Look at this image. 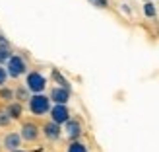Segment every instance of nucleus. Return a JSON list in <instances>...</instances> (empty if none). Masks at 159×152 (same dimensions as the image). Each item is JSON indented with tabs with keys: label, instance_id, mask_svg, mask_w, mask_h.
<instances>
[{
	"label": "nucleus",
	"instance_id": "nucleus-1",
	"mask_svg": "<svg viewBox=\"0 0 159 152\" xmlns=\"http://www.w3.org/2000/svg\"><path fill=\"white\" fill-rule=\"evenodd\" d=\"M27 107H29V113L31 115L45 117V115H49L52 103L49 100V96H45V94H33L29 98V101H27Z\"/></svg>",
	"mask_w": 159,
	"mask_h": 152
},
{
	"label": "nucleus",
	"instance_id": "nucleus-2",
	"mask_svg": "<svg viewBox=\"0 0 159 152\" xmlns=\"http://www.w3.org/2000/svg\"><path fill=\"white\" fill-rule=\"evenodd\" d=\"M6 72H8V78H14V80H18L21 76H25L29 72V66H27V61L21 57V55L18 53H14L10 61L6 62Z\"/></svg>",
	"mask_w": 159,
	"mask_h": 152
},
{
	"label": "nucleus",
	"instance_id": "nucleus-3",
	"mask_svg": "<svg viewBox=\"0 0 159 152\" xmlns=\"http://www.w3.org/2000/svg\"><path fill=\"white\" fill-rule=\"evenodd\" d=\"M47 76L43 72H39V70H29V72L25 74V86L27 90L31 92V96L33 94H43L47 90Z\"/></svg>",
	"mask_w": 159,
	"mask_h": 152
},
{
	"label": "nucleus",
	"instance_id": "nucleus-4",
	"mask_svg": "<svg viewBox=\"0 0 159 152\" xmlns=\"http://www.w3.org/2000/svg\"><path fill=\"white\" fill-rule=\"evenodd\" d=\"M18 133H20V137H21L23 142L33 145V142H37L39 137H41V127H39V123L33 121V119H25V121H21Z\"/></svg>",
	"mask_w": 159,
	"mask_h": 152
},
{
	"label": "nucleus",
	"instance_id": "nucleus-5",
	"mask_svg": "<svg viewBox=\"0 0 159 152\" xmlns=\"http://www.w3.org/2000/svg\"><path fill=\"white\" fill-rule=\"evenodd\" d=\"M0 146H2L4 152H18L23 146V140H21L18 131H8V133L2 135V139H0Z\"/></svg>",
	"mask_w": 159,
	"mask_h": 152
},
{
	"label": "nucleus",
	"instance_id": "nucleus-6",
	"mask_svg": "<svg viewBox=\"0 0 159 152\" xmlns=\"http://www.w3.org/2000/svg\"><path fill=\"white\" fill-rule=\"evenodd\" d=\"M62 135H66L70 140H80V137L84 135V125L78 117H70L68 121L62 125Z\"/></svg>",
	"mask_w": 159,
	"mask_h": 152
},
{
	"label": "nucleus",
	"instance_id": "nucleus-7",
	"mask_svg": "<svg viewBox=\"0 0 159 152\" xmlns=\"http://www.w3.org/2000/svg\"><path fill=\"white\" fill-rule=\"evenodd\" d=\"M70 90L68 88H62V86H52L51 92H49V100L52 105H68L70 101Z\"/></svg>",
	"mask_w": 159,
	"mask_h": 152
},
{
	"label": "nucleus",
	"instance_id": "nucleus-8",
	"mask_svg": "<svg viewBox=\"0 0 159 152\" xmlns=\"http://www.w3.org/2000/svg\"><path fill=\"white\" fill-rule=\"evenodd\" d=\"M41 135H43V137L49 140V142H58L60 137H62V127L57 125V123H52L51 119H49V121H45V123L41 125Z\"/></svg>",
	"mask_w": 159,
	"mask_h": 152
},
{
	"label": "nucleus",
	"instance_id": "nucleus-9",
	"mask_svg": "<svg viewBox=\"0 0 159 152\" xmlns=\"http://www.w3.org/2000/svg\"><path fill=\"white\" fill-rule=\"evenodd\" d=\"M49 117H51V121H52V123H57V125L62 127L70 117H72V113H70L68 105H52L51 111H49Z\"/></svg>",
	"mask_w": 159,
	"mask_h": 152
},
{
	"label": "nucleus",
	"instance_id": "nucleus-10",
	"mask_svg": "<svg viewBox=\"0 0 159 152\" xmlns=\"http://www.w3.org/2000/svg\"><path fill=\"white\" fill-rule=\"evenodd\" d=\"M29 98H31V92L23 84H20V86L14 88V101H18V103H21V105H23V103L29 101Z\"/></svg>",
	"mask_w": 159,
	"mask_h": 152
},
{
	"label": "nucleus",
	"instance_id": "nucleus-11",
	"mask_svg": "<svg viewBox=\"0 0 159 152\" xmlns=\"http://www.w3.org/2000/svg\"><path fill=\"white\" fill-rule=\"evenodd\" d=\"M6 111H8V115H10L12 121H20L21 115H23V105L18 103V101H12V103L6 105Z\"/></svg>",
	"mask_w": 159,
	"mask_h": 152
},
{
	"label": "nucleus",
	"instance_id": "nucleus-12",
	"mask_svg": "<svg viewBox=\"0 0 159 152\" xmlns=\"http://www.w3.org/2000/svg\"><path fill=\"white\" fill-rule=\"evenodd\" d=\"M0 101L6 103V105H8V103H12L14 101V88H10L8 84L0 88Z\"/></svg>",
	"mask_w": 159,
	"mask_h": 152
},
{
	"label": "nucleus",
	"instance_id": "nucleus-13",
	"mask_svg": "<svg viewBox=\"0 0 159 152\" xmlns=\"http://www.w3.org/2000/svg\"><path fill=\"white\" fill-rule=\"evenodd\" d=\"M66 152H89V148L82 140H70L66 146Z\"/></svg>",
	"mask_w": 159,
	"mask_h": 152
},
{
	"label": "nucleus",
	"instance_id": "nucleus-14",
	"mask_svg": "<svg viewBox=\"0 0 159 152\" xmlns=\"http://www.w3.org/2000/svg\"><path fill=\"white\" fill-rule=\"evenodd\" d=\"M14 121L10 119V115H8V111H6V105L0 107V129H8Z\"/></svg>",
	"mask_w": 159,
	"mask_h": 152
},
{
	"label": "nucleus",
	"instance_id": "nucleus-15",
	"mask_svg": "<svg viewBox=\"0 0 159 152\" xmlns=\"http://www.w3.org/2000/svg\"><path fill=\"white\" fill-rule=\"evenodd\" d=\"M12 49H10V45H4V47H0V65H6L8 61H10V57H12Z\"/></svg>",
	"mask_w": 159,
	"mask_h": 152
},
{
	"label": "nucleus",
	"instance_id": "nucleus-16",
	"mask_svg": "<svg viewBox=\"0 0 159 152\" xmlns=\"http://www.w3.org/2000/svg\"><path fill=\"white\" fill-rule=\"evenodd\" d=\"M87 2L95 8H101V10H107L109 8V0H87Z\"/></svg>",
	"mask_w": 159,
	"mask_h": 152
},
{
	"label": "nucleus",
	"instance_id": "nucleus-17",
	"mask_svg": "<svg viewBox=\"0 0 159 152\" xmlns=\"http://www.w3.org/2000/svg\"><path fill=\"white\" fill-rule=\"evenodd\" d=\"M6 82H8V72H6V66L0 65V88L6 86Z\"/></svg>",
	"mask_w": 159,
	"mask_h": 152
},
{
	"label": "nucleus",
	"instance_id": "nucleus-18",
	"mask_svg": "<svg viewBox=\"0 0 159 152\" xmlns=\"http://www.w3.org/2000/svg\"><path fill=\"white\" fill-rule=\"evenodd\" d=\"M4 45H10V43H8V39H6L2 33H0V47H4Z\"/></svg>",
	"mask_w": 159,
	"mask_h": 152
},
{
	"label": "nucleus",
	"instance_id": "nucleus-19",
	"mask_svg": "<svg viewBox=\"0 0 159 152\" xmlns=\"http://www.w3.org/2000/svg\"><path fill=\"white\" fill-rule=\"evenodd\" d=\"M18 152H23V150H18Z\"/></svg>",
	"mask_w": 159,
	"mask_h": 152
}]
</instances>
